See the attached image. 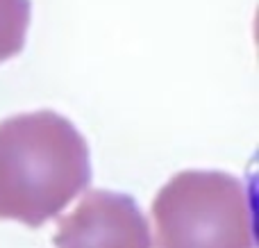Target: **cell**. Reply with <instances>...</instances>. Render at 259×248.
<instances>
[{
  "mask_svg": "<svg viewBox=\"0 0 259 248\" xmlns=\"http://www.w3.org/2000/svg\"><path fill=\"white\" fill-rule=\"evenodd\" d=\"M84 137L53 109L0 121V219L39 228L89 187Z\"/></svg>",
  "mask_w": 259,
  "mask_h": 248,
  "instance_id": "1",
  "label": "cell"
},
{
  "mask_svg": "<svg viewBox=\"0 0 259 248\" xmlns=\"http://www.w3.org/2000/svg\"><path fill=\"white\" fill-rule=\"evenodd\" d=\"M155 248H255L248 187L223 171H182L152 203Z\"/></svg>",
  "mask_w": 259,
  "mask_h": 248,
  "instance_id": "2",
  "label": "cell"
},
{
  "mask_svg": "<svg viewBox=\"0 0 259 248\" xmlns=\"http://www.w3.org/2000/svg\"><path fill=\"white\" fill-rule=\"evenodd\" d=\"M30 14V0H0V62L23 50Z\"/></svg>",
  "mask_w": 259,
  "mask_h": 248,
  "instance_id": "4",
  "label": "cell"
},
{
  "mask_svg": "<svg viewBox=\"0 0 259 248\" xmlns=\"http://www.w3.org/2000/svg\"><path fill=\"white\" fill-rule=\"evenodd\" d=\"M55 248H152L150 228L134 198L96 189L59 219Z\"/></svg>",
  "mask_w": 259,
  "mask_h": 248,
  "instance_id": "3",
  "label": "cell"
}]
</instances>
